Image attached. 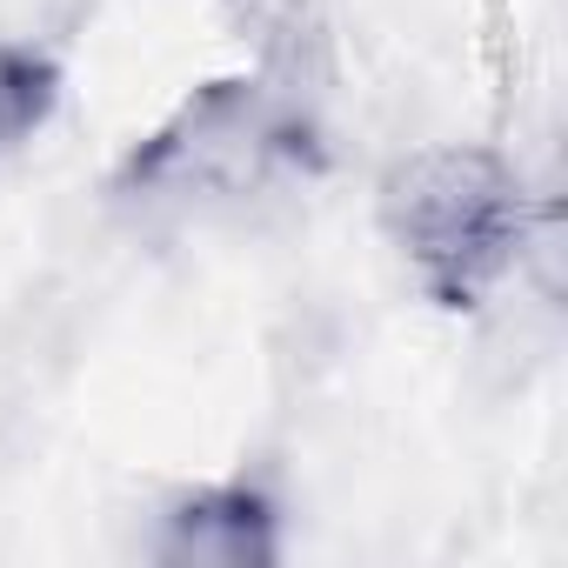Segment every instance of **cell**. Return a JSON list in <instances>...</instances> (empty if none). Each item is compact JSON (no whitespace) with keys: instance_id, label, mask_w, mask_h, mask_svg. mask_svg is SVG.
Returning a JSON list of instances; mask_svg holds the SVG:
<instances>
[{"instance_id":"6da1fadb","label":"cell","mask_w":568,"mask_h":568,"mask_svg":"<svg viewBox=\"0 0 568 568\" xmlns=\"http://www.w3.org/2000/svg\"><path fill=\"white\" fill-rule=\"evenodd\" d=\"M375 227L402 281L442 315L508 302L541 247V207L515 154L495 141H415L375 181Z\"/></svg>"},{"instance_id":"7a4b0ae2","label":"cell","mask_w":568,"mask_h":568,"mask_svg":"<svg viewBox=\"0 0 568 568\" xmlns=\"http://www.w3.org/2000/svg\"><path fill=\"white\" fill-rule=\"evenodd\" d=\"M308 108H295L261 74L201 81L161 128H148L121 168L114 201L141 214H214L254 201L281 168L302 161Z\"/></svg>"},{"instance_id":"3957f363","label":"cell","mask_w":568,"mask_h":568,"mask_svg":"<svg viewBox=\"0 0 568 568\" xmlns=\"http://www.w3.org/2000/svg\"><path fill=\"white\" fill-rule=\"evenodd\" d=\"M161 555L194 568H247L274 555V501H261L247 481L187 488L161 515Z\"/></svg>"},{"instance_id":"277c9868","label":"cell","mask_w":568,"mask_h":568,"mask_svg":"<svg viewBox=\"0 0 568 568\" xmlns=\"http://www.w3.org/2000/svg\"><path fill=\"white\" fill-rule=\"evenodd\" d=\"M68 74L41 41L21 34H0V168L21 161L61 114Z\"/></svg>"}]
</instances>
